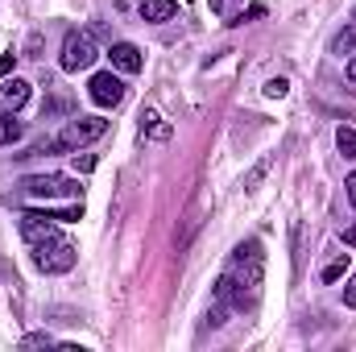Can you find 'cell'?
I'll list each match as a JSON object with an SVG mask.
<instances>
[{
  "instance_id": "ba28073f",
  "label": "cell",
  "mask_w": 356,
  "mask_h": 352,
  "mask_svg": "<svg viewBox=\"0 0 356 352\" xmlns=\"http://www.w3.org/2000/svg\"><path fill=\"white\" fill-rule=\"evenodd\" d=\"M108 58H112V67H116L120 75H137V71H141V63H145V58H141V50H137L133 42H116V46L108 50Z\"/></svg>"
},
{
  "instance_id": "d6986e66",
  "label": "cell",
  "mask_w": 356,
  "mask_h": 352,
  "mask_svg": "<svg viewBox=\"0 0 356 352\" xmlns=\"http://www.w3.org/2000/svg\"><path fill=\"white\" fill-rule=\"evenodd\" d=\"M257 17H266V4H249V8L236 17V25H241V21H257Z\"/></svg>"
},
{
  "instance_id": "30bf717a",
  "label": "cell",
  "mask_w": 356,
  "mask_h": 352,
  "mask_svg": "<svg viewBox=\"0 0 356 352\" xmlns=\"http://www.w3.org/2000/svg\"><path fill=\"white\" fill-rule=\"evenodd\" d=\"M141 137H149V141H170V125H166L158 112H145V116H141Z\"/></svg>"
},
{
  "instance_id": "484cf974",
  "label": "cell",
  "mask_w": 356,
  "mask_h": 352,
  "mask_svg": "<svg viewBox=\"0 0 356 352\" xmlns=\"http://www.w3.org/2000/svg\"><path fill=\"white\" fill-rule=\"evenodd\" d=\"M348 79H356V54L348 58Z\"/></svg>"
},
{
  "instance_id": "2e32d148",
  "label": "cell",
  "mask_w": 356,
  "mask_h": 352,
  "mask_svg": "<svg viewBox=\"0 0 356 352\" xmlns=\"http://www.w3.org/2000/svg\"><path fill=\"white\" fill-rule=\"evenodd\" d=\"M344 273H348V253H344V257H336V262L323 269V282H340Z\"/></svg>"
},
{
  "instance_id": "603a6c76",
  "label": "cell",
  "mask_w": 356,
  "mask_h": 352,
  "mask_svg": "<svg viewBox=\"0 0 356 352\" xmlns=\"http://www.w3.org/2000/svg\"><path fill=\"white\" fill-rule=\"evenodd\" d=\"M13 63H17V54H4V58H0V79H4L8 71H13Z\"/></svg>"
},
{
  "instance_id": "ffe728a7",
  "label": "cell",
  "mask_w": 356,
  "mask_h": 352,
  "mask_svg": "<svg viewBox=\"0 0 356 352\" xmlns=\"http://www.w3.org/2000/svg\"><path fill=\"white\" fill-rule=\"evenodd\" d=\"M269 170V162H261V166H257V170H253V175L245 178V191H253V186H257V182H261V175H266Z\"/></svg>"
},
{
  "instance_id": "277c9868",
  "label": "cell",
  "mask_w": 356,
  "mask_h": 352,
  "mask_svg": "<svg viewBox=\"0 0 356 352\" xmlns=\"http://www.w3.org/2000/svg\"><path fill=\"white\" fill-rule=\"evenodd\" d=\"M104 133H108V120H104V116H79V120H71V125L54 137V145H58V150H83L88 141L104 137Z\"/></svg>"
},
{
  "instance_id": "5b68a950",
  "label": "cell",
  "mask_w": 356,
  "mask_h": 352,
  "mask_svg": "<svg viewBox=\"0 0 356 352\" xmlns=\"http://www.w3.org/2000/svg\"><path fill=\"white\" fill-rule=\"evenodd\" d=\"M21 191L33 199H54V195H79V178L67 175H29L21 178Z\"/></svg>"
},
{
  "instance_id": "44dd1931",
  "label": "cell",
  "mask_w": 356,
  "mask_h": 352,
  "mask_svg": "<svg viewBox=\"0 0 356 352\" xmlns=\"http://www.w3.org/2000/svg\"><path fill=\"white\" fill-rule=\"evenodd\" d=\"M344 303H348V307L356 311V273L348 278V286H344Z\"/></svg>"
},
{
  "instance_id": "cb8c5ba5",
  "label": "cell",
  "mask_w": 356,
  "mask_h": 352,
  "mask_svg": "<svg viewBox=\"0 0 356 352\" xmlns=\"http://www.w3.org/2000/svg\"><path fill=\"white\" fill-rule=\"evenodd\" d=\"M344 186H348V203H353V207H356V170H353V175H348V182H344Z\"/></svg>"
},
{
  "instance_id": "d4e9b609",
  "label": "cell",
  "mask_w": 356,
  "mask_h": 352,
  "mask_svg": "<svg viewBox=\"0 0 356 352\" xmlns=\"http://www.w3.org/2000/svg\"><path fill=\"white\" fill-rule=\"evenodd\" d=\"M344 245H356V224H348V228H344Z\"/></svg>"
},
{
  "instance_id": "e0dca14e",
  "label": "cell",
  "mask_w": 356,
  "mask_h": 352,
  "mask_svg": "<svg viewBox=\"0 0 356 352\" xmlns=\"http://www.w3.org/2000/svg\"><path fill=\"white\" fill-rule=\"evenodd\" d=\"M286 91H290V83H286V79H269V83H266V95H269V99H282Z\"/></svg>"
},
{
  "instance_id": "8992f818",
  "label": "cell",
  "mask_w": 356,
  "mask_h": 352,
  "mask_svg": "<svg viewBox=\"0 0 356 352\" xmlns=\"http://www.w3.org/2000/svg\"><path fill=\"white\" fill-rule=\"evenodd\" d=\"M88 95L99 104V108H116V104L124 99V83H120V75H112V71H99V75H91Z\"/></svg>"
},
{
  "instance_id": "4fadbf2b",
  "label": "cell",
  "mask_w": 356,
  "mask_h": 352,
  "mask_svg": "<svg viewBox=\"0 0 356 352\" xmlns=\"http://www.w3.org/2000/svg\"><path fill=\"white\" fill-rule=\"evenodd\" d=\"M332 54H356V25H348V29H340L336 38H332Z\"/></svg>"
},
{
  "instance_id": "9c48e42d",
  "label": "cell",
  "mask_w": 356,
  "mask_h": 352,
  "mask_svg": "<svg viewBox=\"0 0 356 352\" xmlns=\"http://www.w3.org/2000/svg\"><path fill=\"white\" fill-rule=\"evenodd\" d=\"M25 99H29V83H25V79H4V83H0V108H4V112H17Z\"/></svg>"
},
{
  "instance_id": "52a82bcc",
  "label": "cell",
  "mask_w": 356,
  "mask_h": 352,
  "mask_svg": "<svg viewBox=\"0 0 356 352\" xmlns=\"http://www.w3.org/2000/svg\"><path fill=\"white\" fill-rule=\"evenodd\" d=\"M21 237H25L29 245H42V241H50V237H58V232H54V216H50V211H25V216H21Z\"/></svg>"
},
{
  "instance_id": "8fae6325",
  "label": "cell",
  "mask_w": 356,
  "mask_h": 352,
  "mask_svg": "<svg viewBox=\"0 0 356 352\" xmlns=\"http://www.w3.org/2000/svg\"><path fill=\"white\" fill-rule=\"evenodd\" d=\"M175 13H178L175 0H141V17L145 21H170Z\"/></svg>"
},
{
  "instance_id": "3957f363",
  "label": "cell",
  "mask_w": 356,
  "mask_h": 352,
  "mask_svg": "<svg viewBox=\"0 0 356 352\" xmlns=\"http://www.w3.org/2000/svg\"><path fill=\"white\" fill-rule=\"evenodd\" d=\"M99 58V50H95V42H91V33L83 29H71L67 38H63V71H88L91 63Z\"/></svg>"
},
{
  "instance_id": "6da1fadb",
  "label": "cell",
  "mask_w": 356,
  "mask_h": 352,
  "mask_svg": "<svg viewBox=\"0 0 356 352\" xmlns=\"http://www.w3.org/2000/svg\"><path fill=\"white\" fill-rule=\"evenodd\" d=\"M261 273H266V253H261V241H245L236 253L228 273L216 282V298L232 311H245L257 303V286H261Z\"/></svg>"
},
{
  "instance_id": "4316f807",
  "label": "cell",
  "mask_w": 356,
  "mask_h": 352,
  "mask_svg": "<svg viewBox=\"0 0 356 352\" xmlns=\"http://www.w3.org/2000/svg\"><path fill=\"white\" fill-rule=\"evenodd\" d=\"M211 8H216V13H220V8H224V0H211Z\"/></svg>"
},
{
  "instance_id": "7c38bea8",
  "label": "cell",
  "mask_w": 356,
  "mask_h": 352,
  "mask_svg": "<svg viewBox=\"0 0 356 352\" xmlns=\"http://www.w3.org/2000/svg\"><path fill=\"white\" fill-rule=\"evenodd\" d=\"M21 137H25V125L4 112V116H0V145H13V141H21Z\"/></svg>"
},
{
  "instance_id": "ac0fdd59",
  "label": "cell",
  "mask_w": 356,
  "mask_h": 352,
  "mask_svg": "<svg viewBox=\"0 0 356 352\" xmlns=\"http://www.w3.org/2000/svg\"><path fill=\"white\" fill-rule=\"evenodd\" d=\"M42 344H46V349H50V344H54V340H50V336H46V332H38V336H25V340H21V349H42Z\"/></svg>"
},
{
  "instance_id": "7a4b0ae2",
  "label": "cell",
  "mask_w": 356,
  "mask_h": 352,
  "mask_svg": "<svg viewBox=\"0 0 356 352\" xmlns=\"http://www.w3.org/2000/svg\"><path fill=\"white\" fill-rule=\"evenodd\" d=\"M38 253H33V265L42 269V273H67L71 265H75V245L71 241H58V237H50V241H42V245H33Z\"/></svg>"
},
{
  "instance_id": "9a60e30c",
  "label": "cell",
  "mask_w": 356,
  "mask_h": 352,
  "mask_svg": "<svg viewBox=\"0 0 356 352\" xmlns=\"http://www.w3.org/2000/svg\"><path fill=\"white\" fill-rule=\"evenodd\" d=\"M63 112H71V99H67V95H54V99L42 104V116H46V120H50V116H63Z\"/></svg>"
},
{
  "instance_id": "83f0119b",
  "label": "cell",
  "mask_w": 356,
  "mask_h": 352,
  "mask_svg": "<svg viewBox=\"0 0 356 352\" xmlns=\"http://www.w3.org/2000/svg\"><path fill=\"white\" fill-rule=\"evenodd\" d=\"M353 21H356V8H353Z\"/></svg>"
},
{
  "instance_id": "5bb4252c",
  "label": "cell",
  "mask_w": 356,
  "mask_h": 352,
  "mask_svg": "<svg viewBox=\"0 0 356 352\" xmlns=\"http://www.w3.org/2000/svg\"><path fill=\"white\" fill-rule=\"evenodd\" d=\"M336 145H340L344 158H356V129L353 125H340V129H336Z\"/></svg>"
},
{
  "instance_id": "7402d4cb",
  "label": "cell",
  "mask_w": 356,
  "mask_h": 352,
  "mask_svg": "<svg viewBox=\"0 0 356 352\" xmlns=\"http://www.w3.org/2000/svg\"><path fill=\"white\" fill-rule=\"evenodd\" d=\"M75 170H83V175H88V170H95V158H91V154H83V158L75 154Z\"/></svg>"
}]
</instances>
